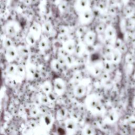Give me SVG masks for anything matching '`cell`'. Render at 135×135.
Returning a JSON list of instances; mask_svg holds the SVG:
<instances>
[{"label":"cell","instance_id":"cell-29","mask_svg":"<svg viewBox=\"0 0 135 135\" xmlns=\"http://www.w3.org/2000/svg\"><path fill=\"white\" fill-rule=\"evenodd\" d=\"M66 65L69 68H72L75 64V60L72 54H66L65 55Z\"/></svg>","mask_w":135,"mask_h":135},{"label":"cell","instance_id":"cell-35","mask_svg":"<svg viewBox=\"0 0 135 135\" xmlns=\"http://www.w3.org/2000/svg\"><path fill=\"white\" fill-rule=\"evenodd\" d=\"M85 33V27L84 26L79 27L75 31V34L78 37H81L84 36Z\"/></svg>","mask_w":135,"mask_h":135},{"label":"cell","instance_id":"cell-44","mask_svg":"<svg viewBox=\"0 0 135 135\" xmlns=\"http://www.w3.org/2000/svg\"><path fill=\"white\" fill-rule=\"evenodd\" d=\"M101 76H102V79H103L104 80H105L106 79H107L108 78V76L109 75L108 74V72H105V73H103Z\"/></svg>","mask_w":135,"mask_h":135},{"label":"cell","instance_id":"cell-24","mask_svg":"<svg viewBox=\"0 0 135 135\" xmlns=\"http://www.w3.org/2000/svg\"><path fill=\"white\" fill-rule=\"evenodd\" d=\"M53 87L51 82L48 80L44 81L41 85L42 90L45 94H47L52 91Z\"/></svg>","mask_w":135,"mask_h":135},{"label":"cell","instance_id":"cell-15","mask_svg":"<svg viewBox=\"0 0 135 135\" xmlns=\"http://www.w3.org/2000/svg\"><path fill=\"white\" fill-rule=\"evenodd\" d=\"M96 32L92 31L86 32L83 37V42L86 45L91 46L94 43L96 39Z\"/></svg>","mask_w":135,"mask_h":135},{"label":"cell","instance_id":"cell-6","mask_svg":"<svg viewBox=\"0 0 135 135\" xmlns=\"http://www.w3.org/2000/svg\"><path fill=\"white\" fill-rule=\"evenodd\" d=\"M17 56H18V53H17L16 47L14 46V45L6 49L5 57L6 61L8 62L9 63L12 62L16 59Z\"/></svg>","mask_w":135,"mask_h":135},{"label":"cell","instance_id":"cell-10","mask_svg":"<svg viewBox=\"0 0 135 135\" xmlns=\"http://www.w3.org/2000/svg\"><path fill=\"white\" fill-rule=\"evenodd\" d=\"M26 78L27 80H33L35 79V76L37 71V68L35 64L32 63H28L25 66Z\"/></svg>","mask_w":135,"mask_h":135},{"label":"cell","instance_id":"cell-42","mask_svg":"<svg viewBox=\"0 0 135 135\" xmlns=\"http://www.w3.org/2000/svg\"><path fill=\"white\" fill-rule=\"evenodd\" d=\"M29 126H30L31 128H32V129H36L37 127V124L34 121H31L29 122Z\"/></svg>","mask_w":135,"mask_h":135},{"label":"cell","instance_id":"cell-41","mask_svg":"<svg viewBox=\"0 0 135 135\" xmlns=\"http://www.w3.org/2000/svg\"><path fill=\"white\" fill-rule=\"evenodd\" d=\"M73 79L74 80V81L75 82H78V81H80L82 80V75L79 73H75L73 77Z\"/></svg>","mask_w":135,"mask_h":135},{"label":"cell","instance_id":"cell-48","mask_svg":"<svg viewBox=\"0 0 135 135\" xmlns=\"http://www.w3.org/2000/svg\"><path fill=\"white\" fill-rule=\"evenodd\" d=\"M114 1H117V0H114Z\"/></svg>","mask_w":135,"mask_h":135},{"label":"cell","instance_id":"cell-46","mask_svg":"<svg viewBox=\"0 0 135 135\" xmlns=\"http://www.w3.org/2000/svg\"><path fill=\"white\" fill-rule=\"evenodd\" d=\"M32 0H23V2L26 5H29L31 4Z\"/></svg>","mask_w":135,"mask_h":135},{"label":"cell","instance_id":"cell-18","mask_svg":"<svg viewBox=\"0 0 135 135\" xmlns=\"http://www.w3.org/2000/svg\"><path fill=\"white\" fill-rule=\"evenodd\" d=\"M16 66L17 65L14 63H10L7 65L5 71L6 75L8 78L14 79L16 72Z\"/></svg>","mask_w":135,"mask_h":135},{"label":"cell","instance_id":"cell-5","mask_svg":"<svg viewBox=\"0 0 135 135\" xmlns=\"http://www.w3.org/2000/svg\"><path fill=\"white\" fill-rule=\"evenodd\" d=\"M93 18V12L89 8H88L80 13L79 20L81 23L83 25H85L90 23L92 21Z\"/></svg>","mask_w":135,"mask_h":135},{"label":"cell","instance_id":"cell-31","mask_svg":"<svg viewBox=\"0 0 135 135\" xmlns=\"http://www.w3.org/2000/svg\"><path fill=\"white\" fill-rule=\"evenodd\" d=\"M41 109L38 107L35 106L30 110V115L32 118H36L41 113Z\"/></svg>","mask_w":135,"mask_h":135},{"label":"cell","instance_id":"cell-32","mask_svg":"<svg viewBox=\"0 0 135 135\" xmlns=\"http://www.w3.org/2000/svg\"><path fill=\"white\" fill-rule=\"evenodd\" d=\"M3 46L4 48L5 49V50L12 46H13V42L12 41V40L9 37H5L3 39Z\"/></svg>","mask_w":135,"mask_h":135},{"label":"cell","instance_id":"cell-34","mask_svg":"<svg viewBox=\"0 0 135 135\" xmlns=\"http://www.w3.org/2000/svg\"><path fill=\"white\" fill-rule=\"evenodd\" d=\"M46 94L47 95L50 102H54L55 101H56L58 96L57 94L54 91H52Z\"/></svg>","mask_w":135,"mask_h":135},{"label":"cell","instance_id":"cell-40","mask_svg":"<svg viewBox=\"0 0 135 135\" xmlns=\"http://www.w3.org/2000/svg\"><path fill=\"white\" fill-rule=\"evenodd\" d=\"M98 9L100 11H104L106 8V4L103 1H100L97 5Z\"/></svg>","mask_w":135,"mask_h":135},{"label":"cell","instance_id":"cell-45","mask_svg":"<svg viewBox=\"0 0 135 135\" xmlns=\"http://www.w3.org/2000/svg\"><path fill=\"white\" fill-rule=\"evenodd\" d=\"M109 13H110L111 14H114L116 12V9L114 7H111L110 8H109Z\"/></svg>","mask_w":135,"mask_h":135},{"label":"cell","instance_id":"cell-30","mask_svg":"<svg viewBox=\"0 0 135 135\" xmlns=\"http://www.w3.org/2000/svg\"><path fill=\"white\" fill-rule=\"evenodd\" d=\"M82 133L83 134H86V135L94 134H95V131L92 126L90 125H87L83 128L82 131Z\"/></svg>","mask_w":135,"mask_h":135},{"label":"cell","instance_id":"cell-22","mask_svg":"<svg viewBox=\"0 0 135 135\" xmlns=\"http://www.w3.org/2000/svg\"><path fill=\"white\" fill-rule=\"evenodd\" d=\"M68 114V110L64 107H62L57 110L56 113V119L59 121L64 119Z\"/></svg>","mask_w":135,"mask_h":135},{"label":"cell","instance_id":"cell-13","mask_svg":"<svg viewBox=\"0 0 135 135\" xmlns=\"http://www.w3.org/2000/svg\"><path fill=\"white\" fill-rule=\"evenodd\" d=\"M118 120V114L117 112L113 110L109 111L105 115L104 118V121L105 123L111 124L115 123Z\"/></svg>","mask_w":135,"mask_h":135},{"label":"cell","instance_id":"cell-12","mask_svg":"<svg viewBox=\"0 0 135 135\" xmlns=\"http://www.w3.org/2000/svg\"><path fill=\"white\" fill-rule=\"evenodd\" d=\"M103 70V63L100 62H97L93 63L90 68V73L93 76H97L101 74Z\"/></svg>","mask_w":135,"mask_h":135},{"label":"cell","instance_id":"cell-17","mask_svg":"<svg viewBox=\"0 0 135 135\" xmlns=\"http://www.w3.org/2000/svg\"><path fill=\"white\" fill-rule=\"evenodd\" d=\"M88 0H78L76 3V9L81 13L88 8Z\"/></svg>","mask_w":135,"mask_h":135},{"label":"cell","instance_id":"cell-14","mask_svg":"<svg viewBox=\"0 0 135 135\" xmlns=\"http://www.w3.org/2000/svg\"><path fill=\"white\" fill-rule=\"evenodd\" d=\"M30 32H31L37 39L38 40L41 36L42 32V26L37 22H34L30 27Z\"/></svg>","mask_w":135,"mask_h":135},{"label":"cell","instance_id":"cell-33","mask_svg":"<svg viewBox=\"0 0 135 135\" xmlns=\"http://www.w3.org/2000/svg\"><path fill=\"white\" fill-rule=\"evenodd\" d=\"M112 63L110 61H107L103 63V70L106 72H109L112 70Z\"/></svg>","mask_w":135,"mask_h":135},{"label":"cell","instance_id":"cell-19","mask_svg":"<svg viewBox=\"0 0 135 135\" xmlns=\"http://www.w3.org/2000/svg\"><path fill=\"white\" fill-rule=\"evenodd\" d=\"M104 33L105 37L107 39L110 40L113 38L115 36L116 32L115 28L113 26L109 25L105 27Z\"/></svg>","mask_w":135,"mask_h":135},{"label":"cell","instance_id":"cell-37","mask_svg":"<svg viewBox=\"0 0 135 135\" xmlns=\"http://www.w3.org/2000/svg\"><path fill=\"white\" fill-rule=\"evenodd\" d=\"M105 26L103 24L100 23L97 25L95 28V32L97 33H101L102 32H104L105 29Z\"/></svg>","mask_w":135,"mask_h":135},{"label":"cell","instance_id":"cell-9","mask_svg":"<svg viewBox=\"0 0 135 135\" xmlns=\"http://www.w3.org/2000/svg\"><path fill=\"white\" fill-rule=\"evenodd\" d=\"M76 45L75 42L73 40L68 39L63 42L62 48L67 54H72L74 53Z\"/></svg>","mask_w":135,"mask_h":135},{"label":"cell","instance_id":"cell-27","mask_svg":"<svg viewBox=\"0 0 135 135\" xmlns=\"http://www.w3.org/2000/svg\"><path fill=\"white\" fill-rule=\"evenodd\" d=\"M38 102L42 105H47L49 103H50V101L46 94H40L38 95L37 97Z\"/></svg>","mask_w":135,"mask_h":135},{"label":"cell","instance_id":"cell-38","mask_svg":"<svg viewBox=\"0 0 135 135\" xmlns=\"http://www.w3.org/2000/svg\"><path fill=\"white\" fill-rule=\"evenodd\" d=\"M68 7V4L66 1L62 2L59 5V9L61 13L64 12Z\"/></svg>","mask_w":135,"mask_h":135},{"label":"cell","instance_id":"cell-43","mask_svg":"<svg viewBox=\"0 0 135 135\" xmlns=\"http://www.w3.org/2000/svg\"><path fill=\"white\" fill-rule=\"evenodd\" d=\"M132 12V9L130 7H128L127 8H126L125 9V12L128 15V14H130L131 13V12Z\"/></svg>","mask_w":135,"mask_h":135},{"label":"cell","instance_id":"cell-26","mask_svg":"<svg viewBox=\"0 0 135 135\" xmlns=\"http://www.w3.org/2000/svg\"><path fill=\"white\" fill-rule=\"evenodd\" d=\"M42 32L44 33H50L53 30V26L51 22H45L42 25Z\"/></svg>","mask_w":135,"mask_h":135},{"label":"cell","instance_id":"cell-4","mask_svg":"<svg viewBox=\"0 0 135 135\" xmlns=\"http://www.w3.org/2000/svg\"><path fill=\"white\" fill-rule=\"evenodd\" d=\"M53 121V117L50 113L47 112L43 114L40 120L41 127L44 130H48L52 126Z\"/></svg>","mask_w":135,"mask_h":135},{"label":"cell","instance_id":"cell-25","mask_svg":"<svg viewBox=\"0 0 135 135\" xmlns=\"http://www.w3.org/2000/svg\"><path fill=\"white\" fill-rule=\"evenodd\" d=\"M50 66L53 71L58 72L60 70L62 65L57 59H54L51 61L50 63Z\"/></svg>","mask_w":135,"mask_h":135},{"label":"cell","instance_id":"cell-3","mask_svg":"<svg viewBox=\"0 0 135 135\" xmlns=\"http://www.w3.org/2000/svg\"><path fill=\"white\" fill-rule=\"evenodd\" d=\"M66 85L65 81L60 78H57L53 81L54 91L58 96L62 95L65 92Z\"/></svg>","mask_w":135,"mask_h":135},{"label":"cell","instance_id":"cell-11","mask_svg":"<svg viewBox=\"0 0 135 135\" xmlns=\"http://www.w3.org/2000/svg\"><path fill=\"white\" fill-rule=\"evenodd\" d=\"M87 91L86 85L83 83H80L76 85L73 89V94L77 98H82L85 95Z\"/></svg>","mask_w":135,"mask_h":135},{"label":"cell","instance_id":"cell-28","mask_svg":"<svg viewBox=\"0 0 135 135\" xmlns=\"http://www.w3.org/2000/svg\"><path fill=\"white\" fill-rule=\"evenodd\" d=\"M25 39L27 43L31 46H33L35 45L36 41H37L36 37L30 32L27 34Z\"/></svg>","mask_w":135,"mask_h":135},{"label":"cell","instance_id":"cell-20","mask_svg":"<svg viewBox=\"0 0 135 135\" xmlns=\"http://www.w3.org/2000/svg\"><path fill=\"white\" fill-rule=\"evenodd\" d=\"M86 44L83 42H79L76 44L74 54L78 56H82L85 52L86 50Z\"/></svg>","mask_w":135,"mask_h":135},{"label":"cell","instance_id":"cell-8","mask_svg":"<svg viewBox=\"0 0 135 135\" xmlns=\"http://www.w3.org/2000/svg\"><path fill=\"white\" fill-rule=\"evenodd\" d=\"M26 77L25 67L22 65H17L14 80L18 83L21 82Z\"/></svg>","mask_w":135,"mask_h":135},{"label":"cell","instance_id":"cell-21","mask_svg":"<svg viewBox=\"0 0 135 135\" xmlns=\"http://www.w3.org/2000/svg\"><path fill=\"white\" fill-rule=\"evenodd\" d=\"M18 55L21 57L27 56L30 53L28 48L24 45H20L16 47Z\"/></svg>","mask_w":135,"mask_h":135},{"label":"cell","instance_id":"cell-1","mask_svg":"<svg viewBox=\"0 0 135 135\" xmlns=\"http://www.w3.org/2000/svg\"><path fill=\"white\" fill-rule=\"evenodd\" d=\"M85 105L88 110L94 115H99L104 111V106L99 97L95 94H91L86 97Z\"/></svg>","mask_w":135,"mask_h":135},{"label":"cell","instance_id":"cell-23","mask_svg":"<svg viewBox=\"0 0 135 135\" xmlns=\"http://www.w3.org/2000/svg\"><path fill=\"white\" fill-rule=\"evenodd\" d=\"M49 47V40L45 37H43L41 38L38 42V49L41 51H44L47 50Z\"/></svg>","mask_w":135,"mask_h":135},{"label":"cell","instance_id":"cell-47","mask_svg":"<svg viewBox=\"0 0 135 135\" xmlns=\"http://www.w3.org/2000/svg\"><path fill=\"white\" fill-rule=\"evenodd\" d=\"M132 104H133V107H134V109H135V97H134V98H133V102H132Z\"/></svg>","mask_w":135,"mask_h":135},{"label":"cell","instance_id":"cell-36","mask_svg":"<svg viewBox=\"0 0 135 135\" xmlns=\"http://www.w3.org/2000/svg\"><path fill=\"white\" fill-rule=\"evenodd\" d=\"M59 35L60 36H65L69 33V29L66 26H61L59 28Z\"/></svg>","mask_w":135,"mask_h":135},{"label":"cell","instance_id":"cell-39","mask_svg":"<svg viewBox=\"0 0 135 135\" xmlns=\"http://www.w3.org/2000/svg\"><path fill=\"white\" fill-rule=\"evenodd\" d=\"M57 59L60 62V63L61 64L62 66H64L66 65V61H65V55H63L59 54L57 55Z\"/></svg>","mask_w":135,"mask_h":135},{"label":"cell","instance_id":"cell-16","mask_svg":"<svg viewBox=\"0 0 135 135\" xmlns=\"http://www.w3.org/2000/svg\"><path fill=\"white\" fill-rule=\"evenodd\" d=\"M121 58V51L118 49L115 48L111 52V62L112 63L117 64L118 63Z\"/></svg>","mask_w":135,"mask_h":135},{"label":"cell","instance_id":"cell-7","mask_svg":"<svg viewBox=\"0 0 135 135\" xmlns=\"http://www.w3.org/2000/svg\"><path fill=\"white\" fill-rule=\"evenodd\" d=\"M64 126L68 134H73L75 133L77 129V123L74 119L72 118L66 119L64 122Z\"/></svg>","mask_w":135,"mask_h":135},{"label":"cell","instance_id":"cell-2","mask_svg":"<svg viewBox=\"0 0 135 135\" xmlns=\"http://www.w3.org/2000/svg\"><path fill=\"white\" fill-rule=\"evenodd\" d=\"M20 26L19 24L14 21L8 22L5 26L6 34L9 37H15L20 32Z\"/></svg>","mask_w":135,"mask_h":135}]
</instances>
